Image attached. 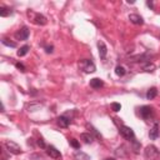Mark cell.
<instances>
[{"label": "cell", "instance_id": "cell-26", "mask_svg": "<svg viewBox=\"0 0 160 160\" xmlns=\"http://www.w3.org/2000/svg\"><path fill=\"white\" fill-rule=\"evenodd\" d=\"M45 51L48 53V54H51V53L54 51V46H53V45H50V46H46V48H45Z\"/></svg>", "mask_w": 160, "mask_h": 160}, {"label": "cell", "instance_id": "cell-21", "mask_svg": "<svg viewBox=\"0 0 160 160\" xmlns=\"http://www.w3.org/2000/svg\"><path fill=\"white\" fill-rule=\"evenodd\" d=\"M120 109H121V105H120L119 103H113V104H111V110H113V111L118 113V111H120Z\"/></svg>", "mask_w": 160, "mask_h": 160}, {"label": "cell", "instance_id": "cell-12", "mask_svg": "<svg viewBox=\"0 0 160 160\" xmlns=\"http://www.w3.org/2000/svg\"><path fill=\"white\" fill-rule=\"evenodd\" d=\"M58 125L60 128H68L70 125V119H68L65 115L59 116V118H58Z\"/></svg>", "mask_w": 160, "mask_h": 160}, {"label": "cell", "instance_id": "cell-22", "mask_svg": "<svg viewBox=\"0 0 160 160\" xmlns=\"http://www.w3.org/2000/svg\"><path fill=\"white\" fill-rule=\"evenodd\" d=\"M75 158H77V159H84V160H90V158H89L87 154H84V153H79V151L75 154Z\"/></svg>", "mask_w": 160, "mask_h": 160}, {"label": "cell", "instance_id": "cell-15", "mask_svg": "<svg viewBox=\"0 0 160 160\" xmlns=\"http://www.w3.org/2000/svg\"><path fill=\"white\" fill-rule=\"evenodd\" d=\"M13 14V10L10 8H6V6H0V16L3 18H6V16H10Z\"/></svg>", "mask_w": 160, "mask_h": 160}, {"label": "cell", "instance_id": "cell-17", "mask_svg": "<svg viewBox=\"0 0 160 160\" xmlns=\"http://www.w3.org/2000/svg\"><path fill=\"white\" fill-rule=\"evenodd\" d=\"M155 64H153V63H150V61H148L145 65H143V69H144V71H146V73H153L154 70H155Z\"/></svg>", "mask_w": 160, "mask_h": 160}, {"label": "cell", "instance_id": "cell-7", "mask_svg": "<svg viewBox=\"0 0 160 160\" xmlns=\"http://www.w3.org/2000/svg\"><path fill=\"white\" fill-rule=\"evenodd\" d=\"M153 115V108H150V106H141L140 108V116L143 119H150Z\"/></svg>", "mask_w": 160, "mask_h": 160}, {"label": "cell", "instance_id": "cell-10", "mask_svg": "<svg viewBox=\"0 0 160 160\" xmlns=\"http://www.w3.org/2000/svg\"><path fill=\"white\" fill-rule=\"evenodd\" d=\"M129 20L131 21L133 24H135V25H141L144 23L143 18L140 15H138V14H130L129 15Z\"/></svg>", "mask_w": 160, "mask_h": 160}, {"label": "cell", "instance_id": "cell-19", "mask_svg": "<svg viewBox=\"0 0 160 160\" xmlns=\"http://www.w3.org/2000/svg\"><path fill=\"white\" fill-rule=\"evenodd\" d=\"M125 73H126V70H125V68L124 66H120V65H118L115 68V74L118 77H124L125 75Z\"/></svg>", "mask_w": 160, "mask_h": 160}, {"label": "cell", "instance_id": "cell-28", "mask_svg": "<svg viewBox=\"0 0 160 160\" xmlns=\"http://www.w3.org/2000/svg\"><path fill=\"white\" fill-rule=\"evenodd\" d=\"M105 160H115L114 158H108V159H105Z\"/></svg>", "mask_w": 160, "mask_h": 160}, {"label": "cell", "instance_id": "cell-25", "mask_svg": "<svg viewBox=\"0 0 160 160\" xmlns=\"http://www.w3.org/2000/svg\"><path fill=\"white\" fill-rule=\"evenodd\" d=\"M38 145H39L40 148H43V149H44V148H46V145H45V143H44V140H43V139H41V138H40V139L38 140Z\"/></svg>", "mask_w": 160, "mask_h": 160}, {"label": "cell", "instance_id": "cell-14", "mask_svg": "<svg viewBox=\"0 0 160 160\" xmlns=\"http://www.w3.org/2000/svg\"><path fill=\"white\" fill-rule=\"evenodd\" d=\"M80 138H81V140H83L85 144H91V143L94 141V136H93L90 133H83V134L80 135Z\"/></svg>", "mask_w": 160, "mask_h": 160}, {"label": "cell", "instance_id": "cell-4", "mask_svg": "<svg viewBox=\"0 0 160 160\" xmlns=\"http://www.w3.org/2000/svg\"><path fill=\"white\" fill-rule=\"evenodd\" d=\"M119 133L125 138V139H128V140H131V141L135 140V134H134V131H133V129H131L130 126L121 125L119 128Z\"/></svg>", "mask_w": 160, "mask_h": 160}, {"label": "cell", "instance_id": "cell-9", "mask_svg": "<svg viewBox=\"0 0 160 160\" xmlns=\"http://www.w3.org/2000/svg\"><path fill=\"white\" fill-rule=\"evenodd\" d=\"M98 49H99V55L101 59H105L106 54H108V48H106L104 41H98Z\"/></svg>", "mask_w": 160, "mask_h": 160}, {"label": "cell", "instance_id": "cell-8", "mask_svg": "<svg viewBox=\"0 0 160 160\" xmlns=\"http://www.w3.org/2000/svg\"><path fill=\"white\" fill-rule=\"evenodd\" d=\"M46 153H48V155H49L50 158H53V159H60V158H61L60 151L58 150L56 148L51 146V145H49V146L46 148Z\"/></svg>", "mask_w": 160, "mask_h": 160}, {"label": "cell", "instance_id": "cell-23", "mask_svg": "<svg viewBox=\"0 0 160 160\" xmlns=\"http://www.w3.org/2000/svg\"><path fill=\"white\" fill-rule=\"evenodd\" d=\"M69 143H70V145H71L74 149H79V148H80V144H79V141H78L77 139H70Z\"/></svg>", "mask_w": 160, "mask_h": 160}, {"label": "cell", "instance_id": "cell-5", "mask_svg": "<svg viewBox=\"0 0 160 160\" xmlns=\"http://www.w3.org/2000/svg\"><path fill=\"white\" fill-rule=\"evenodd\" d=\"M5 146L8 149V151L10 154H13V155H19V154H21V151H23L21 150V148L15 141H12V140L5 141Z\"/></svg>", "mask_w": 160, "mask_h": 160}, {"label": "cell", "instance_id": "cell-3", "mask_svg": "<svg viewBox=\"0 0 160 160\" xmlns=\"http://www.w3.org/2000/svg\"><path fill=\"white\" fill-rule=\"evenodd\" d=\"M79 66L85 73H94L95 69H97V68H95V64L91 60H89V59H83V60H80L79 61Z\"/></svg>", "mask_w": 160, "mask_h": 160}, {"label": "cell", "instance_id": "cell-6", "mask_svg": "<svg viewBox=\"0 0 160 160\" xmlns=\"http://www.w3.org/2000/svg\"><path fill=\"white\" fill-rule=\"evenodd\" d=\"M29 34H30V31L26 26H23L20 30H18L16 33H15V38L18 40H26L29 38Z\"/></svg>", "mask_w": 160, "mask_h": 160}, {"label": "cell", "instance_id": "cell-16", "mask_svg": "<svg viewBox=\"0 0 160 160\" xmlns=\"http://www.w3.org/2000/svg\"><path fill=\"white\" fill-rule=\"evenodd\" d=\"M156 95H158V89L156 88H151V89H149L148 93H146V99L148 100H153L154 98H156Z\"/></svg>", "mask_w": 160, "mask_h": 160}, {"label": "cell", "instance_id": "cell-2", "mask_svg": "<svg viewBox=\"0 0 160 160\" xmlns=\"http://www.w3.org/2000/svg\"><path fill=\"white\" fill-rule=\"evenodd\" d=\"M28 15L29 18L31 16V20H33V23L36 24V25H45L46 24V18L43 15V14H39V13H34V12H28Z\"/></svg>", "mask_w": 160, "mask_h": 160}, {"label": "cell", "instance_id": "cell-13", "mask_svg": "<svg viewBox=\"0 0 160 160\" xmlns=\"http://www.w3.org/2000/svg\"><path fill=\"white\" fill-rule=\"evenodd\" d=\"M90 87L93 89H100L101 87H104V83L99 78H94V79L90 80Z\"/></svg>", "mask_w": 160, "mask_h": 160}, {"label": "cell", "instance_id": "cell-20", "mask_svg": "<svg viewBox=\"0 0 160 160\" xmlns=\"http://www.w3.org/2000/svg\"><path fill=\"white\" fill-rule=\"evenodd\" d=\"M2 43H3L4 45H6V46H10V48H15V46H16V44H15L14 41H10L9 39H5V38L2 40Z\"/></svg>", "mask_w": 160, "mask_h": 160}, {"label": "cell", "instance_id": "cell-27", "mask_svg": "<svg viewBox=\"0 0 160 160\" xmlns=\"http://www.w3.org/2000/svg\"><path fill=\"white\" fill-rule=\"evenodd\" d=\"M146 5L150 8V9H153L154 8V5H153V2H146Z\"/></svg>", "mask_w": 160, "mask_h": 160}, {"label": "cell", "instance_id": "cell-24", "mask_svg": "<svg viewBox=\"0 0 160 160\" xmlns=\"http://www.w3.org/2000/svg\"><path fill=\"white\" fill-rule=\"evenodd\" d=\"M15 66H16L20 71H23V73H25V70H26V69H25V66H24L21 63H16V64H15Z\"/></svg>", "mask_w": 160, "mask_h": 160}, {"label": "cell", "instance_id": "cell-1", "mask_svg": "<svg viewBox=\"0 0 160 160\" xmlns=\"http://www.w3.org/2000/svg\"><path fill=\"white\" fill-rule=\"evenodd\" d=\"M144 155L148 160H159L160 159V151L154 145H148L144 150Z\"/></svg>", "mask_w": 160, "mask_h": 160}, {"label": "cell", "instance_id": "cell-18", "mask_svg": "<svg viewBox=\"0 0 160 160\" xmlns=\"http://www.w3.org/2000/svg\"><path fill=\"white\" fill-rule=\"evenodd\" d=\"M29 50H30V46H29V45L21 46V48L18 50V56H24V55H26Z\"/></svg>", "mask_w": 160, "mask_h": 160}, {"label": "cell", "instance_id": "cell-11", "mask_svg": "<svg viewBox=\"0 0 160 160\" xmlns=\"http://www.w3.org/2000/svg\"><path fill=\"white\" fill-rule=\"evenodd\" d=\"M149 136H150L151 140H155L156 138L159 136V124L158 123H155L154 126L150 129V131H149Z\"/></svg>", "mask_w": 160, "mask_h": 160}]
</instances>
